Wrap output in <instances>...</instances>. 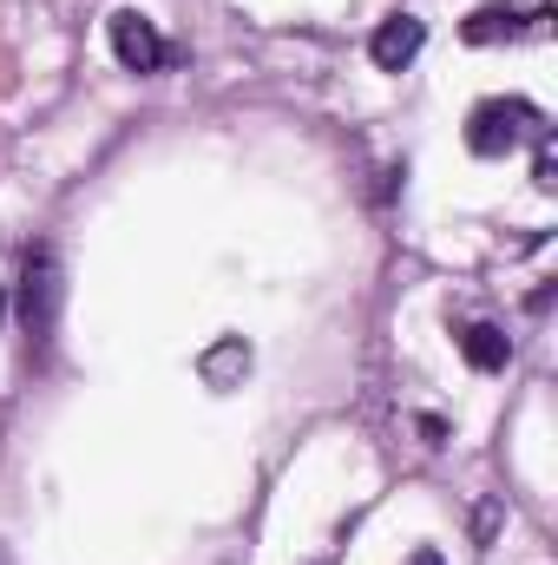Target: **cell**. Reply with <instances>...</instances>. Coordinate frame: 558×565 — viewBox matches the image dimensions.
<instances>
[{"instance_id": "1", "label": "cell", "mask_w": 558, "mask_h": 565, "mask_svg": "<svg viewBox=\"0 0 558 565\" xmlns=\"http://www.w3.org/2000/svg\"><path fill=\"white\" fill-rule=\"evenodd\" d=\"M539 132H546V113L533 99H480L466 113V151L473 158H506V151H519Z\"/></svg>"}, {"instance_id": "2", "label": "cell", "mask_w": 558, "mask_h": 565, "mask_svg": "<svg viewBox=\"0 0 558 565\" xmlns=\"http://www.w3.org/2000/svg\"><path fill=\"white\" fill-rule=\"evenodd\" d=\"M60 257H53V244H33L26 250V264H20V329L46 349L53 342V322H60Z\"/></svg>"}, {"instance_id": "3", "label": "cell", "mask_w": 558, "mask_h": 565, "mask_svg": "<svg viewBox=\"0 0 558 565\" xmlns=\"http://www.w3.org/2000/svg\"><path fill=\"white\" fill-rule=\"evenodd\" d=\"M106 33H112V53H119V66H126V73H158V66L171 60L164 33L144 20L139 7H119V13L106 20Z\"/></svg>"}, {"instance_id": "4", "label": "cell", "mask_w": 558, "mask_h": 565, "mask_svg": "<svg viewBox=\"0 0 558 565\" xmlns=\"http://www.w3.org/2000/svg\"><path fill=\"white\" fill-rule=\"evenodd\" d=\"M519 33H533V40L552 33V7H533V13L519 20V7H500V0H493V7H473L466 26H460L466 46H493V40H519Z\"/></svg>"}, {"instance_id": "5", "label": "cell", "mask_w": 558, "mask_h": 565, "mask_svg": "<svg viewBox=\"0 0 558 565\" xmlns=\"http://www.w3.org/2000/svg\"><path fill=\"white\" fill-rule=\"evenodd\" d=\"M420 46H427V20H415V13H388V20L375 26V40H368V60H375L382 73H408Z\"/></svg>"}, {"instance_id": "6", "label": "cell", "mask_w": 558, "mask_h": 565, "mask_svg": "<svg viewBox=\"0 0 558 565\" xmlns=\"http://www.w3.org/2000/svg\"><path fill=\"white\" fill-rule=\"evenodd\" d=\"M460 355H466L480 375H500V369L513 362V335H506L500 322H466V329H460Z\"/></svg>"}, {"instance_id": "7", "label": "cell", "mask_w": 558, "mask_h": 565, "mask_svg": "<svg viewBox=\"0 0 558 565\" xmlns=\"http://www.w3.org/2000/svg\"><path fill=\"white\" fill-rule=\"evenodd\" d=\"M197 375H204L211 388H237V382L250 375V342H244V335H224V342H211V349L197 355Z\"/></svg>"}, {"instance_id": "8", "label": "cell", "mask_w": 558, "mask_h": 565, "mask_svg": "<svg viewBox=\"0 0 558 565\" xmlns=\"http://www.w3.org/2000/svg\"><path fill=\"white\" fill-rule=\"evenodd\" d=\"M533 184H539V191H558V145H552V132H539V151H533Z\"/></svg>"}, {"instance_id": "9", "label": "cell", "mask_w": 558, "mask_h": 565, "mask_svg": "<svg viewBox=\"0 0 558 565\" xmlns=\"http://www.w3.org/2000/svg\"><path fill=\"white\" fill-rule=\"evenodd\" d=\"M420 434H427V447H440V440H447V422H440V415H420Z\"/></svg>"}, {"instance_id": "10", "label": "cell", "mask_w": 558, "mask_h": 565, "mask_svg": "<svg viewBox=\"0 0 558 565\" xmlns=\"http://www.w3.org/2000/svg\"><path fill=\"white\" fill-rule=\"evenodd\" d=\"M408 565H447V559H440V546H415V553H408Z\"/></svg>"}, {"instance_id": "11", "label": "cell", "mask_w": 558, "mask_h": 565, "mask_svg": "<svg viewBox=\"0 0 558 565\" xmlns=\"http://www.w3.org/2000/svg\"><path fill=\"white\" fill-rule=\"evenodd\" d=\"M0 565H7V546H0Z\"/></svg>"}]
</instances>
